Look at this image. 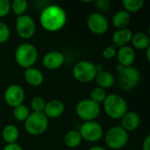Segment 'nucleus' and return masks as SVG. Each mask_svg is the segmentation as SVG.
Returning a JSON list of instances; mask_svg holds the SVG:
<instances>
[{
  "label": "nucleus",
  "instance_id": "obj_3",
  "mask_svg": "<svg viewBox=\"0 0 150 150\" xmlns=\"http://www.w3.org/2000/svg\"><path fill=\"white\" fill-rule=\"evenodd\" d=\"M38 50L34 45L25 42L16 47L14 57L17 64L26 69L33 67L38 60Z\"/></svg>",
  "mask_w": 150,
  "mask_h": 150
},
{
  "label": "nucleus",
  "instance_id": "obj_16",
  "mask_svg": "<svg viewBox=\"0 0 150 150\" xmlns=\"http://www.w3.org/2000/svg\"><path fill=\"white\" fill-rule=\"evenodd\" d=\"M24 78L25 82L33 87H39L44 82L43 73L34 67L28 68L24 71Z\"/></svg>",
  "mask_w": 150,
  "mask_h": 150
},
{
  "label": "nucleus",
  "instance_id": "obj_4",
  "mask_svg": "<svg viewBox=\"0 0 150 150\" xmlns=\"http://www.w3.org/2000/svg\"><path fill=\"white\" fill-rule=\"evenodd\" d=\"M119 73V85L124 91L135 88L141 81V72L134 66L123 67L120 64L116 67Z\"/></svg>",
  "mask_w": 150,
  "mask_h": 150
},
{
  "label": "nucleus",
  "instance_id": "obj_6",
  "mask_svg": "<svg viewBox=\"0 0 150 150\" xmlns=\"http://www.w3.org/2000/svg\"><path fill=\"white\" fill-rule=\"evenodd\" d=\"M25 129L30 135L38 136L43 134L48 127V119L43 112H31L24 122Z\"/></svg>",
  "mask_w": 150,
  "mask_h": 150
},
{
  "label": "nucleus",
  "instance_id": "obj_13",
  "mask_svg": "<svg viewBox=\"0 0 150 150\" xmlns=\"http://www.w3.org/2000/svg\"><path fill=\"white\" fill-rule=\"evenodd\" d=\"M65 62V57L59 51H50L42 58V64L47 69L54 70L61 68Z\"/></svg>",
  "mask_w": 150,
  "mask_h": 150
},
{
  "label": "nucleus",
  "instance_id": "obj_23",
  "mask_svg": "<svg viewBox=\"0 0 150 150\" xmlns=\"http://www.w3.org/2000/svg\"><path fill=\"white\" fill-rule=\"evenodd\" d=\"M83 139L77 130H70L64 135V143L69 149H76L81 145Z\"/></svg>",
  "mask_w": 150,
  "mask_h": 150
},
{
  "label": "nucleus",
  "instance_id": "obj_25",
  "mask_svg": "<svg viewBox=\"0 0 150 150\" xmlns=\"http://www.w3.org/2000/svg\"><path fill=\"white\" fill-rule=\"evenodd\" d=\"M144 0H123L122 4L124 6V10L128 13L137 12L142 9L144 6Z\"/></svg>",
  "mask_w": 150,
  "mask_h": 150
},
{
  "label": "nucleus",
  "instance_id": "obj_7",
  "mask_svg": "<svg viewBox=\"0 0 150 150\" xmlns=\"http://www.w3.org/2000/svg\"><path fill=\"white\" fill-rule=\"evenodd\" d=\"M72 74L76 81L83 83H90L96 78L97 65L90 61H80L73 67Z\"/></svg>",
  "mask_w": 150,
  "mask_h": 150
},
{
  "label": "nucleus",
  "instance_id": "obj_12",
  "mask_svg": "<svg viewBox=\"0 0 150 150\" xmlns=\"http://www.w3.org/2000/svg\"><path fill=\"white\" fill-rule=\"evenodd\" d=\"M25 91L18 84H11L4 91V101L10 107H16L24 103Z\"/></svg>",
  "mask_w": 150,
  "mask_h": 150
},
{
  "label": "nucleus",
  "instance_id": "obj_35",
  "mask_svg": "<svg viewBox=\"0 0 150 150\" xmlns=\"http://www.w3.org/2000/svg\"><path fill=\"white\" fill-rule=\"evenodd\" d=\"M89 150H107L106 149L103 148V147H100V146H94V147H91V149H89Z\"/></svg>",
  "mask_w": 150,
  "mask_h": 150
},
{
  "label": "nucleus",
  "instance_id": "obj_22",
  "mask_svg": "<svg viewBox=\"0 0 150 150\" xmlns=\"http://www.w3.org/2000/svg\"><path fill=\"white\" fill-rule=\"evenodd\" d=\"M2 137H3V140L7 144L17 143V141L19 137L18 128L15 125H12V124L6 125L2 131Z\"/></svg>",
  "mask_w": 150,
  "mask_h": 150
},
{
  "label": "nucleus",
  "instance_id": "obj_30",
  "mask_svg": "<svg viewBox=\"0 0 150 150\" xmlns=\"http://www.w3.org/2000/svg\"><path fill=\"white\" fill-rule=\"evenodd\" d=\"M11 11V2L9 0H0V18L6 17Z\"/></svg>",
  "mask_w": 150,
  "mask_h": 150
},
{
  "label": "nucleus",
  "instance_id": "obj_36",
  "mask_svg": "<svg viewBox=\"0 0 150 150\" xmlns=\"http://www.w3.org/2000/svg\"><path fill=\"white\" fill-rule=\"evenodd\" d=\"M146 51H147V53H146V57H147L148 61H150V55H149L150 47H149V48H147V49H146Z\"/></svg>",
  "mask_w": 150,
  "mask_h": 150
},
{
  "label": "nucleus",
  "instance_id": "obj_17",
  "mask_svg": "<svg viewBox=\"0 0 150 150\" xmlns=\"http://www.w3.org/2000/svg\"><path fill=\"white\" fill-rule=\"evenodd\" d=\"M141 124V117L135 112H127L121 118V127L127 133L136 130Z\"/></svg>",
  "mask_w": 150,
  "mask_h": 150
},
{
  "label": "nucleus",
  "instance_id": "obj_14",
  "mask_svg": "<svg viewBox=\"0 0 150 150\" xmlns=\"http://www.w3.org/2000/svg\"><path fill=\"white\" fill-rule=\"evenodd\" d=\"M65 112L64 104L58 99H53L46 103L43 113L47 119H57Z\"/></svg>",
  "mask_w": 150,
  "mask_h": 150
},
{
  "label": "nucleus",
  "instance_id": "obj_34",
  "mask_svg": "<svg viewBox=\"0 0 150 150\" xmlns=\"http://www.w3.org/2000/svg\"><path fill=\"white\" fill-rule=\"evenodd\" d=\"M142 150H150V136L148 135L142 142Z\"/></svg>",
  "mask_w": 150,
  "mask_h": 150
},
{
  "label": "nucleus",
  "instance_id": "obj_2",
  "mask_svg": "<svg viewBox=\"0 0 150 150\" xmlns=\"http://www.w3.org/2000/svg\"><path fill=\"white\" fill-rule=\"evenodd\" d=\"M105 114L113 120H121L128 112V105L123 97L119 94H109L103 102Z\"/></svg>",
  "mask_w": 150,
  "mask_h": 150
},
{
  "label": "nucleus",
  "instance_id": "obj_33",
  "mask_svg": "<svg viewBox=\"0 0 150 150\" xmlns=\"http://www.w3.org/2000/svg\"><path fill=\"white\" fill-rule=\"evenodd\" d=\"M3 150H24L20 145L18 143H11V144H6Z\"/></svg>",
  "mask_w": 150,
  "mask_h": 150
},
{
  "label": "nucleus",
  "instance_id": "obj_1",
  "mask_svg": "<svg viewBox=\"0 0 150 150\" xmlns=\"http://www.w3.org/2000/svg\"><path fill=\"white\" fill-rule=\"evenodd\" d=\"M40 23L42 28L47 32L54 33L60 31L67 23V13L59 5H47L40 13Z\"/></svg>",
  "mask_w": 150,
  "mask_h": 150
},
{
  "label": "nucleus",
  "instance_id": "obj_19",
  "mask_svg": "<svg viewBox=\"0 0 150 150\" xmlns=\"http://www.w3.org/2000/svg\"><path fill=\"white\" fill-rule=\"evenodd\" d=\"M130 20H131L130 13H128L125 10L117 11L112 18V25L115 28H117V30L127 28L128 25L130 24Z\"/></svg>",
  "mask_w": 150,
  "mask_h": 150
},
{
  "label": "nucleus",
  "instance_id": "obj_26",
  "mask_svg": "<svg viewBox=\"0 0 150 150\" xmlns=\"http://www.w3.org/2000/svg\"><path fill=\"white\" fill-rule=\"evenodd\" d=\"M28 8V3L25 0H13L11 3V11L16 17L22 16L25 13Z\"/></svg>",
  "mask_w": 150,
  "mask_h": 150
},
{
  "label": "nucleus",
  "instance_id": "obj_15",
  "mask_svg": "<svg viewBox=\"0 0 150 150\" xmlns=\"http://www.w3.org/2000/svg\"><path fill=\"white\" fill-rule=\"evenodd\" d=\"M116 56L120 65L123 67H130L135 61V51L132 47L124 46L117 50Z\"/></svg>",
  "mask_w": 150,
  "mask_h": 150
},
{
  "label": "nucleus",
  "instance_id": "obj_5",
  "mask_svg": "<svg viewBox=\"0 0 150 150\" xmlns=\"http://www.w3.org/2000/svg\"><path fill=\"white\" fill-rule=\"evenodd\" d=\"M129 141L128 133L121 127L116 126L111 127L105 135V142L108 148L113 150L122 149L127 146Z\"/></svg>",
  "mask_w": 150,
  "mask_h": 150
},
{
  "label": "nucleus",
  "instance_id": "obj_29",
  "mask_svg": "<svg viewBox=\"0 0 150 150\" xmlns=\"http://www.w3.org/2000/svg\"><path fill=\"white\" fill-rule=\"evenodd\" d=\"M11 36V30L9 26L4 23L0 21V44H4L8 41Z\"/></svg>",
  "mask_w": 150,
  "mask_h": 150
},
{
  "label": "nucleus",
  "instance_id": "obj_32",
  "mask_svg": "<svg viewBox=\"0 0 150 150\" xmlns=\"http://www.w3.org/2000/svg\"><path fill=\"white\" fill-rule=\"evenodd\" d=\"M97 8L100 11H106L110 8L111 4L108 0H98L96 2Z\"/></svg>",
  "mask_w": 150,
  "mask_h": 150
},
{
  "label": "nucleus",
  "instance_id": "obj_24",
  "mask_svg": "<svg viewBox=\"0 0 150 150\" xmlns=\"http://www.w3.org/2000/svg\"><path fill=\"white\" fill-rule=\"evenodd\" d=\"M12 113H13L14 119L17 121L25 122L27 120V118L29 117V115H30L31 112H30L29 108L25 105L22 104L20 105H18V106L14 107Z\"/></svg>",
  "mask_w": 150,
  "mask_h": 150
},
{
  "label": "nucleus",
  "instance_id": "obj_27",
  "mask_svg": "<svg viewBox=\"0 0 150 150\" xmlns=\"http://www.w3.org/2000/svg\"><path fill=\"white\" fill-rule=\"evenodd\" d=\"M106 96H107V94H106L105 90L98 86L91 90V91L90 93V99H91L92 101L100 105L101 103L104 102Z\"/></svg>",
  "mask_w": 150,
  "mask_h": 150
},
{
  "label": "nucleus",
  "instance_id": "obj_31",
  "mask_svg": "<svg viewBox=\"0 0 150 150\" xmlns=\"http://www.w3.org/2000/svg\"><path fill=\"white\" fill-rule=\"evenodd\" d=\"M117 48L114 46H107L103 51V56L106 60H112L116 56Z\"/></svg>",
  "mask_w": 150,
  "mask_h": 150
},
{
  "label": "nucleus",
  "instance_id": "obj_9",
  "mask_svg": "<svg viewBox=\"0 0 150 150\" xmlns=\"http://www.w3.org/2000/svg\"><path fill=\"white\" fill-rule=\"evenodd\" d=\"M78 132L82 139L88 142H97L100 141L104 135L103 127L95 120L83 122Z\"/></svg>",
  "mask_w": 150,
  "mask_h": 150
},
{
  "label": "nucleus",
  "instance_id": "obj_18",
  "mask_svg": "<svg viewBox=\"0 0 150 150\" xmlns=\"http://www.w3.org/2000/svg\"><path fill=\"white\" fill-rule=\"evenodd\" d=\"M133 34V32L128 28L116 30L112 36V41L115 47L127 46V43H129L132 40Z\"/></svg>",
  "mask_w": 150,
  "mask_h": 150
},
{
  "label": "nucleus",
  "instance_id": "obj_10",
  "mask_svg": "<svg viewBox=\"0 0 150 150\" xmlns=\"http://www.w3.org/2000/svg\"><path fill=\"white\" fill-rule=\"evenodd\" d=\"M15 28L18 35L20 38L24 40H29L35 34L36 24L31 16L24 14L22 16L17 17Z\"/></svg>",
  "mask_w": 150,
  "mask_h": 150
},
{
  "label": "nucleus",
  "instance_id": "obj_21",
  "mask_svg": "<svg viewBox=\"0 0 150 150\" xmlns=\"http://www.w3.org/2000/svg\"><path fill=\"white\" fill-rule=\"evenodd\" d=\"M131 42L133 47L138 50H146L147 48L150 47L149 36V34L142 32H139L133 34Z\"/></svg>",
  "mask_w": 150,
  "mask_h": 150
},
{
  "label": "nucleus",
  "instance_id": "obj_8",
  "mask_svg": "<svg viewBox=\"0 0 150 150\" xmlns=\"http://www.w3.org/2000/svg\"><path fill=\"white\" fill-rule=\"evenodd\" d=\"M76 112L84 122L93 121L99 116L101 112V105L90 98H83L76 104Z\"/></svg>",
  "mask_w": 150,
  "mask_h": 150
},
{
  "label": "nucleus",
  "instance_id": "obj_28",
  "mask_svg": "<svg viewBox=\"0 0 150 150\" xmlns=\"http://www.w3.org/2000/svg\"><path fill=\"white\" fill-rule=\"evenodd\" d=\"M46 101L41 97H34L31 101V108L33 112H43Z\"/></svg>",
  "mask_w": 150,
  "mask_h": 150
},
{
  "label": "nucleus",
  "instance_id": "obj_20",
  "mask_svg": "<svg viewBox=\"0 0 150 150\" xmlns=\"http://www.w3.org/2000/svg\"><path fill=\"white\" fill-rule=\"evenodd\" d=\"M95 80L98 83V86L104 90L112 88L115 82L114 76L111 72L105 69L97 74Z\"/></svg>",
  "mask_w": 150,
  "mask_h": 150
},
{
  "label": "nucleus",
  "instance_id": "obj_11",
  "mask_svg": "<svg viewBox=\"0 0 150 150\" xmlns=\"http://www.w3.org/2000/svg\"><path fill=\"white\" fill-rule=\"evenodd\" d=\"M87 26L92 33L102 35L108 31L109 22L105 15L100 12H94L87 18Z\"/></svg>",
  "mask_w": 150,
  "mask_h": 150
}]
</instances>
